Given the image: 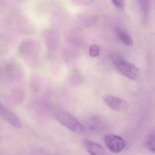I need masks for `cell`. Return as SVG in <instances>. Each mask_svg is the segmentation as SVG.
Listing matches in <instances>:
<instances>
[{
    "instance_id": "obj_9",
    "label": "cell",
    "mask_w": 155,
    "mask_h": 155,
    "mask_svg": "<svg viewBox=\"0 0 155 155\" xmlns=\"http://www.w3.org/2000/svg\"><path fill=\"white\" fill-rule=\"evenodd\" d=\"M146 147L148 150L155 154V135L148 137L146 142Z\"/></svg>"
},
{
    "instance_id": "obj_1",
    "label": "cell",
    "mask_w": 155,
    "mask_h": 155,
    "mask_svg": "<svg viewBox=\"0 0 155 155\" xmlns=\"http://www.w3.org/2000/svg\"><path fill=\"white\" fill-rule=\"evenodd\" d=\"M110 58L116 69L120 73L132 80L138 79L140 71L137 67L124 60L118 54H111Z\"/></svg>"
},
{
    "instance_id": "obj_8",
    "label": "cell",
    "mask_w": 155,
    "mask_h": 155,
    "mask_svg": "<svg viewBox=\"0 0 155 155\" xmlns=\"http://www.w3.org/2000/svg\"><path fill=\"white\" fill-rule=\"evenodd\" d=\"M142 19L144 23H146L149 19V11H150V0H138Z\"/></svg>"
},
{
    "instance_id": "obj_3",
    "label": "cell",
    "mask_w": 155,
    "mask_h": 155,
    "mask_svg": "<svg viewBox=\"0 0 155 155\" xmlns=\"http://www.w3.org/2000/svg\"><path fill=\"white\" fill-rule=\"evenodd\" d=\"M104 141L107 147L112 153H121L126 146V143L122 137L114 134L105 136Z\"/></svg>"
},
{
    "instance_id": "obj_6",
    "label": "cell",
    "mask_w": 155,
    "mask_h": 155,
    "mask_svg": "<svg viewBox=\"0 0 155 155\" xmlns=\"http://www.w3.org/2000/svg\"><path fill=\"white\" fill-rule=\"evenodd\" d=\"M115 31L117 37L122 43L129 46L134 45V41L132 37L124 28L121 27H117Z\"/></svg>"
},
{
    "instance_id": "obj_7",
    "label": "cell",
    "mask_w": 155,
    "mask_h": 155,
    "mask_svg": "<svg viewBox=\"0 0 155 155\" xmlns=\"http://www.w3.org/2000/svg\"><path fill=\"white\" fill-rule=\"evenodd\" d=\"M84 145L90 155H103L104 151L103 147L97 143L89 140H86Z\"/></svg>"
},
{
    "instance_id": "obj_2",
    "label": "cell",
    "mask_w": 155,
    "mask_h": 155,
    "mask_svg": "<svg viewBox=\"0 0 155 155\" xmlns=\"http://www.w3.org/2000/svg\"><path fill=\"white\" fill-rule=\"evenodd\" d=\"M57 120L66 128L76 134H82L84 128L82 124L71 114L64 112H60L56 114Z\"/></svg>"
},
{
    "instance_id": "obj_5",
    "label": "cell",
    "mask_w": 155,
    "mask_h": 155,
    "mask_svg": "<svg viewBox=\"0 0 155 155\" xmlns=\"http://www.w3.org/2000/svg\"><path fill=\"white\" fill-rule=\"evenodd\" d=\"M0 116L13 126L18 128L22 127L21 122L19 118L10 110L0 104Z\"/></svg>"
},
{
    "instance_id": "obj_11",
    "label": "cell",
    "mask_w": 155,
    "mask_h": 155,
    "mask_svg": "<svg viewBox=\"0 0 155 155\" xmlns=\"http://www.w3.org/2000/svg\"><path fill=\"white\" fill-rule=\"evenodd\" d=\"M114 4L118 9H123L125 6L124 0H112Z\"/></svg>"
},
{
    "instance_id": "obj_4",
    "label": "cell",
    "mask_w": 155,
    "mask_h": 155,
    "mask_svg": "<svg viewBox=\"0 0 155 155\" xmlns=\"http://www.w3.org/2000/svg\"><path fill=\"white\" fill-rule=\"evenodd\" d=\"M104 101L105 104L114 111L119 112L126 109L127 107V103L124 99L111 95L104 97Z\"/></svg>"
},
{
    "instance_id": "obj_13",
    "label": "cell",
    "mask_w": 155,
    "mask_h": 155,
    "mask_svg": "<svg viewBox=\"0 0 155 155\" xmlns=\"http://www.w3.org/2000/svg\"><path fill=\"white\" fill-rule=\"evenodd\" d=\"M19 1H21V2H24V1H26V0H18Z\"/></svg>"
},
{
    "instance_id": "obj_10",
    "label": "cell",
    "mask_w": 155,
    "mask_h": 155,
    "mask_svg": "<svg viewBox=\"0 0 155 155\" xmlns=\"http://www.w3.org/2000/svg\"><path fill=\"white\" fill-rule=\"evenodd\" d=\"M100 49L99 46L96 44H93L90 46L89 49V54L92 57H97L100 54Z\"/></svg>"
},
{
    "instance_id": "obj_12",
    "label": "cell",
    "mask_w": 155,
    "mask_h": 155,
    "mask_svg": "<svg viewBox=\"0 0 155 155\" xmlns=\"http://www.w3.org/2000/svg\"><path fill=\"white\" fill-rule=\"evenodd\" d=\"M6 0H0V9L5 7L6 5Z\"/></svg>"
}]
</instances>
